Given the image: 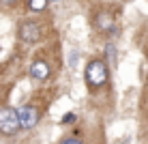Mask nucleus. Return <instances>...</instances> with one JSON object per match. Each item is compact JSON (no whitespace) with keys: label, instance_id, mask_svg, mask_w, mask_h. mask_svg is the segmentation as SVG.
I'll return each mask as SVG.
<instances>
[{"label":"nucleus","instance_id":"f257e3e1","mask_svg":"<svg viewBox=\"0 0 148 144\" xmlns=\"http://www.w3.org/2000/svg\"><path fill=\"white\" fill-rule=\"evenodd\" d=\"M86 82L90 88H99L108 82V65L103 60H90L86 67Z\"/></svg>","mask_w":148,"mask_h":144},{"label":"nucleus","instance_id":"f03ea898","mask_svg":"<svg viewBox=\"0 0 148 144\" xmlns=\"http://www.w3.org/2000/svg\"><path fill=\"white\" fill-rule=\"evenodd\" d=\"M17 129H22V127H19L17 110H13V107H2V110H0V133L13 136V133H17Z\"/></svg>","mask_w":148,"mask_h":144},{"label":"nucleus","instance_id":"7ed1b4c3","mask_svg":"<svg viewBox=\"0 0 148 144\" xmlns=\"http://www.w3.org/2000/svg\"><path fill=\"white\" fill-rule=\"evenodd\" d=\"M19 39L26 41V43H37L41 39V28L37 22L28 19V22H22L19 24Z\"/></svg>","mask_w":148,"mask_h":144},{"label":"nucleus","instance_id":"20e7f679","mask_svg":"<svg viewBox=\"0 0 148 144\" xmlns=\"http://www.w3.org/2000/svg\"><path fill=\"white\" fill-rule=\"evenodd\" d=\"M17 114H19V127L22 129H32L39 121V110L32 105H22L17 110Z\"/></svg>","mask_w":148,"mask_h":144},{"label":"nucleus","instance_id":"39448f33","mask_svg":"<svg viewBox=\"0 0 148 144\" xmlns=\"http://www.w3.org/2000/svg\"><path fill=\"white\" fill-rule=\"evenodd\" d=\"M30 78L43 82L49 78V65L45 63V60H34L32 65H30Z\"/></svg>","mask_w":148,"mask_h":144},{"label":"nucleus","instance_id":"423d86ee","mask_svg":"<svg viewBox=\"0 0 148 144\" xmlns=\"http://www.w3.org/2000/svg\"><path fill=\"white\" fill-rule=\"evenodd\" d=\"M97 28L103 30V32H110L112 28H114V17H112L110 13H99L97 15Z\"/></svg>","mask_w":148,"mask_h":144},{"label":"nucleus","instance_id":"0eeeda50","mask_svg":"<svg viewBox=\"0 0 148 144\" xmlns=\"http://www.w3.org/2000/svg\"><path fill=\"white\" fill-rule=\"evenodd\" d=\"M45 7H47V0H28L30 11H43Z\"/></svg>","mask_w":148,"mask_h":144},{"label":"nucleus","instance_id":"6e6552de","mask_svg":"<svg viewBox=\"0 0 148 144\" xmlns=\"http://www.w3.org/2000/svg\"><path fill=\"white\" fill-rule=\"evenodd\" d=\"M62 123H64V125H73V123H75V114H73V112L64 114V116H62Z\"/></svg>","mask_w":148,"mask_h":144},{"label":"nucleus","instance_id":"1a4fd4ad","mask_svg":"<svg viewBox=\"0 0 148 144\" xmlns=\"http://www.w3.org/2000/svg\"><path fill=\"white\" fill-rule=\"evenodd\" d=\"M105 52H108V58H110V60H114V58H116V48H114L112 43L108 45V48H105Z\"/></svg>","mask_w":148,"mask_h":144},{"label":"nucleus","instance_id":"9d476101","mask_svg":"<svg viewBox=\"0 0 148 144\" xmlns=\"http://www.w3.org/2000/svg\"><path fill=\"white\" fill-rule=\"evenodd\" d=\"M60 144H84V142H82V140H77L75 136H71V138H64V140L60 142Z\"/></svg>","mask_w":148,"mask_h":144},{"label":"nucleus","instance_id":"9b49d317","mask_svg":"<svg viewBox=\"0 0 148 144\" xmlns=\"http://www.w3.org/2000/svg\"><path fill=\"white\" fill-rule=\"evenodd\" d=\"M75 63H77V52H71V67H75Z\"/></svg>","mask_w":148,"mask_h":144},{"label":"nucleus","instance_id":"f8f14e48","mask_svg":"<svg viewBox=\"0 0 148 144\" xmlns=\"http://www.w3.org/2000/svg\"><path fill=\"white\" fill-rule=\"evenodd\" d=\"M2 2H4V4H13L15 0H2Z\"/></svg>","mask_w":148,"mask_h":144}]
</instances>
